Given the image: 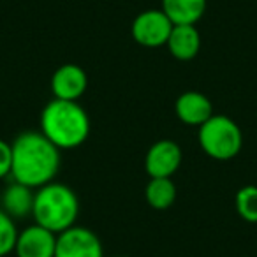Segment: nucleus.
I'll use <instances>...</instances> for the list:
<instances>
[{"label":"nucleus","mask_w":257,"mask_h":257,"mask_svg":"<svg viewBox=\"0 0 257 257\" xmlns=\"http://www.w3.org/2000/svg\"><path fill=\"white\" fill-rule=\"evenodd\" d=\"M13 147V171L15 182L23 183L30 189H41L50 182H55L62 164L60 152L43 133L27 131L22 133Z\"/></svg>","instance_id":"nucleus-1"},{"label":"nucleus","mask_w":257,"mask_h":257,"mask_svg":"<svg viewBox=\"0 0 257 257\" xmlns=\"http://www.w3.org/2000/svg\"><path fill=\"white\" fill-rule=\"evenodd\" d=\"M41 133L58 148H78L90 136V116L78 100L53 99L41 111Z\"/></svg>","instance_id":"nucleus-2"},{"label":"nucleus","mask_w":257,"mask_h":257,"mask_svg":"<svg viewBox=\"0 0 257 257\" xmlns=\"http://www.w3.org/2000/svg\"><path fill=\"white\" fill-rule=\"evenodd\" d=\"M79 215V199L76 192L65 183L50 182L34 194L32 217L36 224L60 234L76 225Z\"/></svg>","instance_id":"nucleus-3"},{"label":"nucleus","mask_w":257,"mask_h":257,"mask_svg":"<svg viewBox=\"0 0 257 257\" xmlns=\"http://www.w3.org/2000/svg\"><path fill=\"white\" fill-rule=\"evenodd\" d=\"M199 145L208 157L231 161L241 152L243 133L239 125L225 114H213L199 127Z\"/></svg>","instance_id":"nucleus-4"},{"label":"nucleus","mask_w":257,"mask_h":257,"mask_svg":"<svg viewBox=\"0 0 257 257\" xmlns=\"http://www.w3.org/2000/svg\"><path fill=\"white\" fill-rule=\"evenodd\" d=\"M173 23L162 9H148L134 18L131 34L134 41L143 48H161L166 46Z\"/></svg>","instance_id":"nucleus-5"},{"label":"nucleus","mask_w":257,"mask_h":257,"mask_svg":"<svg viewBox=\"0 0 257 257\" xmlns=\"http://www.w3.org/2000/svg\"><path fill=\"white\" fill-rule=\"evenodd\" d=\"M55 257H104V248L93 231L81 225H72L57 234Z\"/></svg>","instance_id":"nucleus-6"},{"label":"nucleus","mask_w":257,"mask_h":257,"mask_svg":"<svg viewBox=\"0 0 257 257\" xmlns=\"http://www.w3.org/2000/svg\"><path fill=\"white\" fill-rule=\"evenodd\" d=\"M182 148L173 140H159L145 157V169L150 178H173L182 166Z\"/></svg>","instance_id":"nucleus-7"},{"label":"nucleus","mask_w":257,"mask_h":257,"mask_svg":"<svg viewBox=\"0 0 257 257\" xmlns=\"http://www.w3.org/2000/svg\"><path fill=\"white\" fill-rule=\"evenodd\" d=\"M57 234L39 224L25 227L18 234L15 252L18 257H55Z\"/></svg>","instance_id":"nucleus-8"},{"label":"nucleus","mask_w":257,"mask_h":257,"mask_svg":"<svg viewBox=\"0 0 257 257\" xmlns=\"http://www.w3.org/2000/svg\"><path fill=\"white\" fill-rule=\"evenodd\" d=\"M88 86V76L76 64H64L51 76V92L55 99L78 100Z\"/></svg>","instance_id":"nucleus-9"},{"label":"nucleus","mask_w":257,"mask_h":257,"mask_svg":"<svg viewBox=\"0 0 257 257\" xmlns=\"http://www.w3.org/2000/svg\"><path fill=\"white\" fill-rule=\"evenodd\" d=\"M175 111L180 121H183L185 125H192V127H201L215 114L211 100L204 93L196 92V90L182 93L176 99Z\"/></svg>","instance_id":"nucleus-10"},{"label":"nucleus","mask_w":257,"mask_h":257,"mask_svg":"<svg viewBox=\"0 0 257 257\" xmlns=\"http://www.w3.org/2000/svg\"><path fill=\"white\" fill-rule=\"evenodd\" d=\"M169 53L180 62L196 58L201 50V36L196 25H175L166 43Z\"/></svg>","instance_id":"nucleus-11"},{"label":"nucleus","mask_w":257,"mask_h":257,"mask_svg":"<svg viewBox=\"0 0 257 257\" xmlns=\"http://www.w3.org/2000/svg\"><path fill=\"white\" fill-rule=\"evenodd\" d=\"M34 194H36L34 189L23 183L13 182L11 185L6 187L2 194V210L15 220H23L30 217L34 208Z\"/></svg>","instance_id":"nucleus-12"},{"label":"nucleus","mask_w":257,"mask_h":257,"mask_svg":"<svg viewBox=\"0 0 257 257\" xmlns=\"http://www.w3.org/2000/svg\"><path fill=\"white\" fill-rule=\"evenodd\" d=\"M162 11L173 25H196L206 11V0H162Z\"/></svg>","instance_id":"nucleus-13"},{"label":"nucleus","mask_w":257,"mask_h":257,"mask_svg":"<svg viewBox=\"0 0 257 257\" xmlns=\"http://www.w3.org/2000/svg\"><path fill=\"white\" fill-rule=\"evenodd\" d=\"M147 203L154 210H168L176 201V185L171 178H150L145 189Z\"/></svg>","instance_id":"nucleus-14"},{"label":"nucleus","mask_w":257,"mask_h":257,"mask_svg":"<svg viewBox=\"0 0 257 257\" xmlns=\"http://www.w3.org/2000/svg\"><path fill=\"white\" fill-rule=\"evenodd\" d=\"M236 213L250 224H257V187L245 185L236 192Z\"/></svg>","instance_id":"nucleus-15"},{"label":"nucleus","mask_w":257,"mask_h":257,"mask_svg":"<svg viewBox=\"0 0 257 257\" xmlns=\"http://www.w3.org/2000/svg\"><path fill=\"white\" fill-rule=\"evenodd\" d=\"M18 234L20 231L16 229V220L9 217L4 210H0V257L15 252Z\"/></svg>","instance_id":"nucleus-16"},{"label":"nucleus","mask_w":257,"mask_h":257,"mask_svg":"<svg viewBox=\"0 0 257 257\" xmlns=\"http://www.w3.org/2000/svg\"><path fill=\"white\" fill-rule=\"evenodd\" d=\"M13 171V147L8 141L0 140V180L11 176Z\"/></svg>","instance_id":"nucleus-17"}]
</instances>
